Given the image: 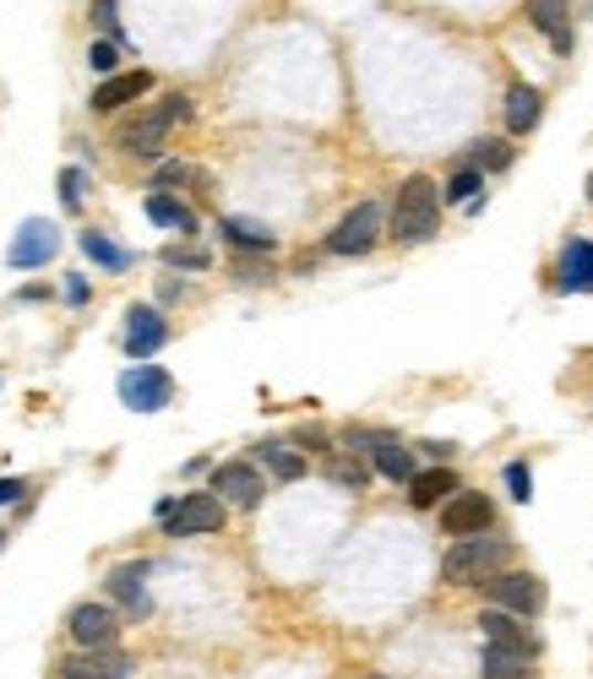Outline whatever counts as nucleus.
Masks as SVG:
<instances>
[{"mask_svg":"<svg viewBox=\"0 0 593 679\" xmlns=\"http://www.w3.org/2000/svg\"><path fill=\"white\" fill-rule=\"evenodd\" d=\"M387 440H397V435H387V430H343V446H348V451H382Z\"/></svg>","mask_w":593,"mask_h":679,"instance_id":"36","label":"nucleus"},{"mask_svg":"<svg viewBox=\"0 0 593 679\" xmlns=\"http://www.w3.org/2000/svg\"><path fill=\"white\" fill-rule=\"evenodd\" d=\"M257 457L267 462V473H272V479H283V484L305 479V451H300V446H278V440H262V446H257Z\"/></svg>","mask_w":593,"mask_h":679,"instance_id":"24","label":"nucleus"},{"mask_svg":"<svg viewBox=\"0 0 593 679\" xmlns=\"http://www.w3.org/2000/svg\"><path fill=\"white\" fill-rule=\"evenodd\" d=\"M22 484H17V479H0V505H17V500H22Z\"/></svg>","mask_w":593,"mask_h":679,"instance_id":"40","label":"nucleus"},{"mask_svg":"<svg viewBox=\"0 0 593 679\" xmlns=\"http://www.w3.org/2000/svg\"><path fill=\"white\" fill-rule=\"evenodd\" d=\"M589 17H593V6H589Z\"/></svg>","mask_w":593,"mask_h":679,"instance_id":"42","label":"nucleus"},{"mask_svg":"<svg viewBox=\"0 0 593 679\" xmlns=\"http://www.w3.org/2000/svg\"><path fill=\"white\" fill-rule=\"evenodd\" d=\"M235 278H240V283H272V267H267V261H240Z\"/></svg>","mask_w":593,"mask_h":679,"instance_id":"38","label":"nucleus"},{"mask_svg":"<svg viewBox=\"0 0 593 679\" xmlns=\"http://www.w3.org/2000/svg\"><path fill=\"white\" fill-rule=\"evenodd\" d=\"M212 494L223 500V505H240V511H257L262 505V473L251 468V462H223V468H212Z\"/></svg>","mask_w":593,"mask_h":679,"instance_id":"11","label":"nucleus"},{"mask_svg":"<svg viewBox=\"0 0 593 679\" xmlns=\"http://www.w3.org/2000/svg\"><path fill=\"white\" fill-rule=\"evenodd\" d=\"M485 598H490V609H507V615H518V619H533L539 609H544V582L528 576V571H501L496 582H485Z\"/></svg>","mask_w":593,"mask_h":679,"instance_id":"8","label":"nucleus"},{"mask_svg":"<svg viewBox=\"0 0 593 679\" xmlns=\"http://www.w3.org/2000/svg\"><path fill=\"white\" fill-rule=\"evenodd\" d=\"M115 391H121V403L132 414H158V408L175 403V375L164 370V365H132V370L121 375Z\"/></svg>","mask_w":593,"mask_h":679,"instance_id":"5","label":"nucleus"},{"mask_svg":"<svg viewBox=\"0 0 593 679\" xmlns=\"http://www.w3.org/2000/svg\"><path fill=\"white\" fill-rule=\"evenodd\" d=\"M164 343H169V326H164V315H158V310L153 305L126 310V354H132L136 365H147Z\"/></svg>","mask_w":593,"mask_h":679,"instance_id":"14","label":"nucleus"},{"mask_svg":"<svg viewBox=\"0 0 593 679\" xmlns=\"http://www.w3.org/2000/svg\"><path fill=\"white\" fill-rule=\"evenodd\" d=\"M153 186H158V190H169V186H197V190H207V175H197L191 164H158V169H153Z\"/></svg>","mask_w":593,"mask_h":679,"instance_id":"28","label":"nucleus"},{"mask_svg":"<svg viewBox=\"0 0 593 679\" xmlns=\"http://www.w3.org/2000/svg\"><path fill=\"white\" fill-rule=\"evenodd\" d=\"M441 229V190L430 175H408L393 201V240L397 246H425Z\"/></svg>","mask_w":593,"mask_h":679,"instance_id":"1","label":"nucleus"},{"mask_svg":"<svg viewBox=\"0 0 593 679\" xmlns=\"http://www.w3.org/2000/svg\"><path fill=\"white\" fill-rule=\"evenodd\" d=\"M61 679H132V652L121 647H76L61 658Z\"/></svg>","mask_w":593,"mask_h":679,"instance_id":"10","label":"nucleus"},{"mask_svg":"<svg viewBox=\"0 0 593 679\" xmlns=\"http://www.w3.org/2000/svg\"><path fill=\"white\" fill-rule=\"evenodd\" d=\"M452 494H458V473L452 468H419L414 484H408V505L414 511H441Z\"/></svg>","mask_w":593,"mask_h":679,"instance_id":"19","label":"nucleus"},{"mask_svg":"<svg viewBox=\"0 0 593 679\" xmlns=\"http://www.w3.org/2000/svg\"><path fill=\"white\" fill-rule=\"evenodd\" d=\"M147 87H153V76H147V71H115V76H104V82L93 87V115H115V109H126V104H136Z\"/></svg>","mask_w":593,"mask_h":679,"instance_id":"16","label":"nucleus"},{"mask_svg":"<svg viewBox=\"0 0 593 679\" xmlns=\"http://www.w3.org/2000/svg\"><path fill=\"white\" fill-rule=\"evenodd\" d=\"M294 446H300V451H327V430H316V425H300V430H294Z\"/></svg>","mask_w":593,"mask_h":679,"instance_id":"37","label":"nucleus"},{"mask_svg":"<svg viewBox=\"0 0 593 679\" xmlns=\"http://www.w3.org/2000/svg\"><path fill=\"white\" fill-rule=\"evenodd\" d=\"M115 61H121V50H115V39H93V44H87V65H93V71H104V76H115Z\"/></svg>","mask_w":593,"mask_h":679,"instance_id":"34","label":"nucleus"},{"mask_svg":"<svg viewBox=\"0 0 593 679\" xmlns=\"http://www.w3.org/2000/svg\"><path fill=\"white\" fill-rule=\"evenodd\" d=\"M589 201H593V175H589Z\"/></svg>","mask_w":593,"mask_h":679,"instance_id":"41","label":"nucleus"},{"mask_svg":"<svg viewBox=\"0 0 593 679\" xmlns=\"http://www.w3.org/2000/svg\"><path fill=\"white\" fill-rule=\"evenodd\" d=\"M555 289L561 294H589L593 289V240H572L555 261Z\"/></svg>","mask_w":593,"mask_h":679,"instance_id":"18","label":"nucleus"},{"mask_svg":"<svg viewBox=\"0 0 593 679\" xmlns=\"http://www.w3.org/2000/svg\"><path fill=\"white\" fill-rule=\"evenodd\" d=\"M490 522H496V505L479 490H458L441 505V533L447 539H479V533H490Z\"/></svg>","mask_w":593,"mask_h":679,"instance_id":"9","label":"nucleus"},{"mask_svg":"<svg viewBox=\"0 0 593 679\" xmlns=\"http://www.w3.org/2000/svg\"><path fill=\"white\" fill-rule=\"evenodd\" d=\"M479 675L485 679H533V658L501 652V647H485V652H479Z\"/></svg>","mask_w":593,"mask_h":679,"instance_id":"26","label":"nucleus"},{"mask_svg":"<svg viewBox=\"0 0 593 679\" xmlns=\"http://www.w3.org/2000/svg\"><path fill=\"white\" fill-rule=\"evenodd\" d=\"M66 630L76 647H115V636H121V615L110 609V604H76L66 615Z\"/></svg>","mask_w":593,"mask_h":679,"instance_id":"12","label":"nucleus"},{"mask_svg":"<svg viewBox=\"0 0 593 679\" xmlns=\"http://www.w3.org/2000/svg\"><path fill=\"white\" fill-rule=\"evenodd\" d=\"M376 240H382V201H354L343 212V223L327 234V250L332 255H365V250H376Z\"/></svg>","mask_w":593,"mask_h":679,"instance_id":"6","label":"nucleus"},{"mask_svg":"<svg viewBox=\"0 0 593 679\" xmlns=\"http://www.w3.org/2000/svg\"><path fill=\"white\" fill-rule=\"evenodd\" d=\"M191 98L186 93H164L142 121H132L126 130H121V153H136V158H158V142H164V130L169 125H180V121H191Z\"/></svg>","mask_w":593,"mask_h":679,"instance_id":"3","label":"nucleus"},{"mask_svg":"<svg viewBox=\"0 0 593 679\" xmlns=\"http://www.w3.org/2000/svg\"><path fill=\"white\" fill-rule=\"evenodd\" d=\"M332 479H337V484H348V490H365V484H371V468H365V462H354V457H337V462H332Z\"/></svg>","mask_w":593,"mask_h":679,"instance_id":"33","label":"nucleus"},{"mask_svg":"<svg viewBox=\"0 0 593 679\" xmlns=\"http://www.w3.org/2000/svg\"><path fill=\"white\" fill-rule=\"evenodd\" d=\"M512 142H501V136H485V142H474L468 147V169H479V175H501V169H512Z\"/></svg>","mask_w":593,"mask_h":679,"instance_id":"25","label":"nucleus"},{"mask_svg":"<svg viewBox=\"0 0 593 679\" xmlns=\"http://www.w3.org/2000/svg\"><path fill=\"white\" fill-rule=\"evenodd\" d=\"M164 261H169V267H186V272H207V267H212V255L197 250V246H169L164 250Z\"/></svg>","mask_w":593,"mask_h":679,"instance_id":"32","label":"nucleus"},{"mask_svg":"<svg viewBox=\"0 0 593 679\" xmlns=\"http://www.w3.org/2000/svg\"><path fill=\"white\" fill-rule=\"evenodd\" d=\"M501 115H507V130H512V136H528V130L539 125V115H544V93H539V87H528V82H512V87H507V109H501Z\"/></svg>","mask_w":593,"mask_h":679,"instance_id":"20","label":"nucleus"},{"mask_svg":"<svg viewBox=\"0 0 593 679\" xmlns=\"http://www.w3.org/2000/svg\"><path fill=\"white\" fill-rule=\"evenodd\" d=\"M142 212L158 223V229H180V234H197V212L180 201V196H169V190H153L147 201H142Z\"/></svg>","mask_w":593,"mask_h":679,"instance_id":"21","label":"nucleus"},{"mask_svg":"<svg viewBox=\"0 0 593 679\" xmlns=\"http://www.w3.org/2000/svg\"><path fill=\"white\" fill-rule=\"evenodd\" d=\"M371 468L382 479H393V484H414V473H419V462H414V451L403 440H387L382 451H371Z\"/></svg>","mask_w":593,"mask_h":679,"instance_id":"23","label":"nucleus"},{"mask_svg":"<svg viewBox=\"0 0 593 679\" xmlns=\"http://www.w3.org/2000/svg\"><path fill=\"white\" fill-rule=\"evenodd\" d=\"M82 255H87V261H98L104 272H126V267H132V250H121L110 234H98V229H87V234H82Z\"/></svg>","mask_w":593,"mask_h":679,"instance_id":"27","label":"nucleus"},{"mask_svg":"<svg viewBox=\"0 0 593 679\" xmlns=\"http://www.w3.org/2000/svg\"><path fill=\"white\" fill-rule=\"evenodd\" d=\"M158 522L169 539H201V533H218L223 527V500L207 494H186V500H158Z\"/></svg>","mask_w":593,"mask_h":679,"instance_id":"4","label":"nucleus"},{"mask_svg":"<svg viewBox=\"0 0 593 679\" xmlns=\"http://www.w3.org/2000/svg\"><path fill=\"white\" fill-rule=\"evenodd\" d=\"M82 201H87V175L82 169H61V207L82 212Z\"/></svg>","mask_w":593,"mask_h":679,"instance_id":"30","label":"nucleus"},{"mask_svg":"<svg viewBox=\"0 0 593 679\" xmlns=\"http://www.w3.org/2000/svg\"><path fill=\"white\" fill-rule=\"evenodd\" d=\"M479 636L485 647H501V652H518V658H539V636H528V625L507 609H485L479 615Z\"/></svg>","mask_w":593,"mask_h":679,"instance_id":"13","label":"nucleus"},{"mask_svg":"<svg viewBox=\"0 0 593 679\" xmlns=\"http://www.w3.org/2000/svg\"><path fill=\"white\" fill-rule=\"evenodd\" d=\"M218 234L240 250V255H272V246H278V240H272V229L251 223V218H218Z\"/></svg>","mask_w":593,"mask_h":679,"instance_id":"22","label":"nucleus"},{"mask_svg":"<svg viewBox=\"0 0 593 679\" xmlns=\"http://www.w3.org/2000/svg\"><path fill=\"white\" fill-rule=\"evenodd\" d=\"M507 560H512V544H507V539L479 533V539H458V544L441 555V576L458 582V587H485V582H496V576L507 571Z\"/></svg>","mask_w":593,"mask_h":679,"instance_id":"2","label":"nucleus"},{"mask_svg":"<svg viewBox=\"0 0 593 679\" xmlns=\"http://www.w3.org/2000/svg\"><path fill=\"white\" fill-rule=\"evenodd\" d=\"M528 22L555 44V55H572V0H528Z\"/></svg>","mask_w":593,"mask_h":679,"instance_id":"17","label":"nucleus"},{"mask_svg":"<svg viewBox=\"0 0 593 679\" xmlns=\"http://www.w3.org/2000/svg\"><path fill=\"white\" fill-rule=\"evenodd\" d=\"M479 190H485V175L462 164L458 175L447 180V190H441V201H468V207H474V196H479Z\"/></svg>","mask_w":593,"mask_h":679,"instance_id":"29","label":"nucleus"},{"mask_svg":"<svg viewBox=\"0 0 593 679\" xmlns=\"http://www.w3.org/2000/svg\"><path fill=\"white\" fill-rule=\"evenodd\" d=\"M66 300H71V305H87V283H82L76 272L66 278Z\"/></svg>","mask_w":593,"mask_h":679,"instance_id":"39","label":"nucleus"},{"mask_svg":"<svg viewBox=\"0 0 593 679\" xmlns=\"http://www.w3.org/2000/svg\"><path fill=\"white\" fill-rule=\"evenodd\" d=\"M104 593H110L126 615H147V609H153V604H147V560L115 565V571L104 576Z\"/></svg>","mask_w":593,"mask_h":679,"instance_id":"15","label":"nucleus"},{"mask_svg":"<svg viewBox=\"0 0 593 679\" xmlns=\"http://www.w3.org/2000/svg\"><path fill=\"white\" fill-rule=\"evenodd\" d=\"M55 250H61V229H55L50 218H22L17 234H11V246H6V267L33 272V267H44Z\"/></svg>","mask_w":593,"mask_h":679,"instance_id":"7","label":"nucleus"},{"mask_svg":"<svg viewBox=\"0 0 593 679\" xmlns=\"http://www.w3.org/2000/svg\"><path fill=\"white\" fill-rule=\"evenodd\" d=\"M507 490H512V500H518V505H528V500H533V473H528V462H507Z\"/></svg>","mask_w":593,"mask_h":679,"instance_id":"35","label":"nucleus"},{"mask_svg":"<svg viewBox=\"0 0 593 679\" xmlns=\"http://www.w3.org/2000/svg\"><path fill=\"white\" fill-rule=\"evenodd\" d=\"M93 28L121 44V0H93Z\"/></svg>","mask_w":593,"mask_h":679,"instance_id":"31","label":"nucleus"}]
</instances>
